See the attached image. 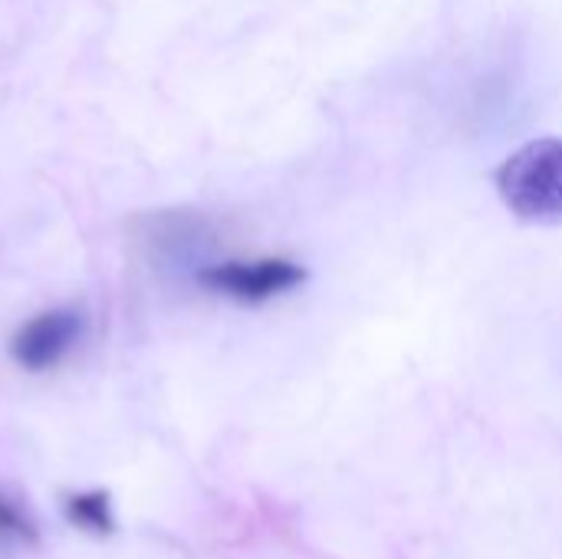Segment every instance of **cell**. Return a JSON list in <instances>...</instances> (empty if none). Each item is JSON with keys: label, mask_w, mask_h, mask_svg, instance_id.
<instances>
[{"label": "cell", "mask_w": 562, "mask_h": 559, "mask_svg": "<svg viewBox=\"0 0 562 559\" xmlns=\"http://www.w3.org/2000/svg\"><path fill=\"white\" fill-rule=\"evenodd\" d=\"M494 185L517 221L562 224V135L533 138L510 152Z\"/></svg>", "instance_id": "cell-1"}, {"label": "cell", "mask_w": 562, "mask_h": 559, "mask_svg": "<svg viewBox=\"0 0 562 559\" xmlns=\"http://www.w3.org/2000/svg\"><path fill=\"white\" fill-rule=\"evenodd\" d=\"M306 280V270L283 257L263 260H224L201 270V283L237 303H267L296 290Z\"/></svg>", "instance_id": "cell-2"}, {"label": "cell", "mask_w": 562, "mask_h": 559, "mask_svg": "<svg viewBox=\"0 0 562 559\" xmlns=\"http://www.w3.org/2000/svg\"><path fill=\"white\" fill-rule=\"evenodd\" d=\"M79 336H82V313L59 306L26 320L10 339V356L16 366L30 372H43L53 369L79 343Z\"/></svg>", "instance_id": "cell-3"}, {"label": "cell", "mask_w": 562, "mask_h": 559, "mask_svg": "<svg viewBox=\"0 0 562 559\" xmlns=\"http://www.w3.org/2000/svg\"><path fill=\"white\" fill-rule=\"evenodd\" d=\"M66 517H69V524H76L89 534H99V537H109L115 530V514H112V501L105 491L72 494L66 501Z\"/></svg>", "instance_id": "cell-4"}, {"label": "cell", "mask_w": 562, "mask_h": 559, "mask_svg": "<svg viewBox=\"0 0 562 559\" xmlns=\"http://www.w3.org/2000/svg\"><path fill=\"white\" fill-rule=\"evenodd\" d=\"M36 544L33 517L7 494H0V547H26Z\"/></svg>", "instance_id": "cell-5"}]
</instances>
